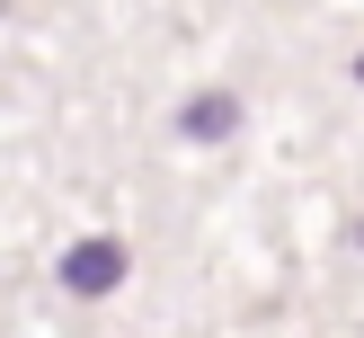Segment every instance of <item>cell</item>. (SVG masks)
Listing matches in <instances>:
<instances>
[{
	"instance_id": "6da1fadb",
	"label": "cell",
	"mask_w": 364,
	"mask_h": 338,
	"mask_svg": "<svg viewBox=\"0 0 364 338\" xmlns=\"http://www.w3.org/2000/svg\"><path fill=\"white\" fill-rule=\"evenodd\" d=\"M63 285H71L80 302L116 294V285H124V241H80V249L63 258Z\"/></svg>"
},
{
	"instance_id": "7a4b0ae2",
	"label": "cell",
	"mask_w": 364,
	"mask_h": 338,
	"mask_svg": "<svg viewBox=\"0 0 364 338\" xmlns=\"http://www.w3.org/2000/svg\"><path fill=\"white\" fill-rule=\"evenodd\" d=\"M231 125H240V98H223V89H205V98L178 107V134H187V142H223Z\"/></svg>"
},
{
	"instance_id": "3957f363",
	"label": "cell",
	"mask_w": 364,
	"mask_h": 338,
	"mask_svg": "<svg viewBox=\"0 0 364 338\" xmlns=\"http://www.w3.org/2000/svg\"><path fill=\"white\" fill-rule=\"evenodd\" d=\"M355 241H364V223H355Z\"/></svg>"
},
{
	"instance_id": "277c9868",
	"label": "cell",
	"mask_w": 364,
	"mask_h": 338,
	"mask_svg": "<svg viewBox=\"0 0 364 338\" xmlns=\"http://www.w3.org/2000/svg\"><path fill=\"white\" fill-rule=\"evenodd\" d=\"M355 80H364V63H355Z\"/></svg>"
}]
</instances>
